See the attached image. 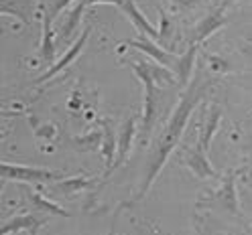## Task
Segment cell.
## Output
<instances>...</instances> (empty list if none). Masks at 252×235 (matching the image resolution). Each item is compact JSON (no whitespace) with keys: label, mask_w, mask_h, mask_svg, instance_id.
<instances>
[{"label":"cell","mask_w":252,"mask_h":235,"mask_svg":"<svg viewBox=\"0 0 252 235\" xmlns=\"http://www.w3.org/2000/svg\"><path fill=\"white\" fill-rule=\"evenodd\" d=\"M206 83H201L199 79H195L191 85H187L185 93L181 96L177 107H175V112H173V116L169 118L167 122V126L163 130V134L159 136V142H157V150L153 152L151 156V162H149V168H147V175H145V181L143 184H140V191L136 193V197L132 201H140L147 191L153 186L155 179L159 177V172L161 168L165 166L167 158H169V154L175 150V146L179 144V140L185 132V126H187V122L189 118H191V112L197 107V104L201 102L203 98V91H206Z\"/></svg>","instance_id":"6da1fadb"},{"label":"cell","mask_w":252,"mask_h":235,"mask_svg":"<svg viewBox=\"0 0 252 235\" xmlns=\"http://www.w3.org/2000/svg\"><path fill=\"white\" fill-rule=\"evenodd\" d=\"M132 71L140 79L145 87V114H143V144L149 142V136L155 128V122L161 112V98L163 91L161 85L175 83V73L169 67H163L159 63H149V61H138V63H130Z\"/></svg>","instance_id":"7a4b0ae2"},{"label":"cell","mask_w":252,"mask_h":235,"mask_svg":"<svg viewBox=\"0 0 252 235\" xmlns=\"http://www.w3.org/2000/svg\"><path fill=\"white\" fill-rule=\"evenodd\" d=\"M0 177L2 181H19V183H53L61 181V175L49 168L25 166V164H8L0 162Z\"/></svg>","instance_id":"3957f363"},{"label":"cell","mask_w":252,"mask_h":235,"mask_svg":"<svg viewBox=\"0 0 252 235\" xmlns=\"http://www.w3.org/2000/svg\"><path fill=\"white\" fill-rule=\"evenodd\" d=\"M226 4L218 6L214 10H210L206 17H203L191 30V45H199L201 41H206L208 37H212L216 30H220L226 25Z\"/></svg>","instance_id":"277c9868"},{"label":"cell","mask_w":252,"mask_h":235,"mask_svg":"<svg viewBox=\"0 0 252 235\" xmlns=\"http://www.w3.org/2000/svg\"><path fill=\"white\" fill-rule=\"evenodd\" d=\"M124 45L132 47V49H136V51H140V53H147V55H149L151 59H155L159 65L169 67L171 71H173V67H175L177 57L171 55L167 49H163V47H159V45H157V43H155L151 37H147V35H140V39H128V41H124Z\"/></svg>","instance_id":"5b68a950"},{"label":"cell","mask_w":252,"mask_h":235,"mask_svg":"<svg viewBox=\"0 0 252 235\" xmlns=\"http://www.w3.org/2000/svg\"><path fill=\"white\" fill-rule=\"evenodd\" d=\"M208 150L203 148L199 144V140H197V144H193V148L189 146L187 148V154H185V164L187 168L193 172L195 177L199 179H218V172L214 170L210 158H208Z\"/></svg>","instance_id":"8992f818"},{"label":"cell","mask_w":252,"mask_h":235,"mask_svg":"<svg viewBox=\"0 0 252 235\" xmlns=\"http://www.w3.org/2000/svg\"><path fill=\"white\" fill-rule=\"evenodd\" d=\"M134 126H136V118H134V116H128V120L122 124V130H120V134H118V142H116V160H114L112 166H110V170H106V177L112 175V172H114L126 158H128L132 140H134Z\"/></svg>","instance_id":"52a82bcc"},{"label":"cell","mask_w":252,"mask_h":235,"mask_svg":"<svg viewBox=\"0 0 252 235\" xmlns=\"http://www.w3.org/2000/svg\"><path fill=\"white\" fill-rule=\"evenodd\" d=\"M88 37H90V28H86V30H84V33L80 35V39H77V41H75V43L69 47V49H67L65 53H63V57H61V59H57V61H55V63L51 65V69H49V71H47V73H43V75L39 77V79H37V83L49 81L51 77H55L57 73H61L63 69H65V67L71 63L73 59H77V57H80V53L84 51V47H86V43H88Z\"/></svg>","instance_id":"ba28073f"},{"label":"cell","mask_w":252,"mask_h":235,"mask_svg":"<svg viewBox=\"0 0 252 235\" xmlns=\"http://www.w3.org/2000/svg\"><path fill=\"white\" fill-rule=\"evenodd\" d=\"M110 4H114V6H118L126 17H128L130 21H132V25L136 26V30L140 35H147V37H157L159 39V30H157L155 26H151L149 25V21H147V17L143 12H140L138 8H136V4H134V0H112Z\"/></svg>","instance_id":"9c48e42d"},{"label":"cell","mask_w":252,"mask_h":235,"mask_svg":"<svg viewBox=\"0 0 252 235\" xmlns=\"http://www.w3.org/2000/svg\"><path fill=\"white\" fill-rule=\"evenodd\" d=\"M234 179L236 175L230 172V175L224 179V184L220 186L216 193L210 195L212 203H218L224 211L232 213V215H238V197H236V186H234Z\"/></svg>","instance_id":"30bf717a"},{"label":"cell","mask_w":252,"mask_h":235,"mask_svg":"<svg viewBox=\"0 0 252 235\" xmlns=\"http://www.w3.org/2000/svg\"><path fill=\"white\" fill-rule=\"evenodd\" d=\"M37 0H0V12L19 19L23 25H31L35 19Z\"/></svg>","instance_id":"8fae6325"},{"label":"cell","mask_w":252,"mask_h":235,"mask_svg":"<svg viewBox=\"0 0 252 235\" xmlns=\"http://www.w3.org/2000/svg\"><path fill=\"white\" fill-rule=\"evenodd\" d=\"M45 223V219L37 217V215H14L12 219H6L0 227V233L2 235H10V233H17V231H31V233H37V229Z\"/></svg>","instance_id":"7c38bea8"},{"label":"cell","mask_w":252,"mask_h":235,"mask_svg":"<svg viewBox=\"0 0 252 235\" xmlns=\"http://www.w3.org/2000/svg\"><path fill=\"white\" fill-rule=\"evenodd\" d=\"M197 49H199V45H189L187 53H183L175 61L173 73H175V77H177V81H179L181 87H187L189 79H191V71H193V63H195V57H197Z\"/></svg>","instance_id":"4fadbf2b"},{"label":"cell","mask_w":252,"mask_h":235,"mask_svg":"<svg viewBox=\"0 0 252 235\" xmlns=\"http://www.w3.org/2000/svg\"><path fill=\"white\" fill-rule=\"evenodd\" d=\"M27 201L33 211L45 213V215H61V217H71L67 209H63L57 203H51L49 199H45L41 193H35L33 189H27Z\"/></svg>","instance_id":"5bb4252c"},{"label":"cell","mask_w":252,"mask_h":235,"mask_svg":"<svg viewBox=\"0 0 252 235\" xmlns=\"http://www.w3.org/2000/svg\"><path fill=\"white\" fill-rule=\"evenodd\" d=\"M51 17L49 12L43 10V41H41V59L47 61V63H53L55 59V43H53V33H51Z\"/></svg>","instance_id":"9a60e30c"},{"label":"cell","mask_w":252,"mask_h":235,"mask_svg":"<svg viewBox=\"0 0 252 235\" xmlns=\"http://www.w3.org/2000/svg\"><path fill=\"white\" fill-rule=\"evenodd\" d=\"M90 2L88 0H77V4L71 8V12L65 17V23H63V26H61V30H59V35H61V39H69L73 33H75V28H77V25L82 23V17H84V12H86V6H88Z\"/></svg>","instance_id":"2e32d148"},{"label":"cell","mask_w":252,"mask_h":235,"mask_svg":"<svg viewBox=\"0 0 252 235\" xmlns=\"http://www.w3.org/2000/svg\"><path fill=\"white\" fill-rule=\"evenodd\" d=\"M220 118H222V109H220V105H212L210 114L206 118V126H203V132L199 134V144L210 150V144H212V138L220 126Z\"/></svg>","instance_id":"e0dca14e"},{"label":"cell","mask_w":252,"mask_h":235,"mask_svg":"<svg viewBox=\"0 0 252 235\" xmlns=\"http://www.w3.org/2000/svg\"><path fill=\"white\" fill-rule=\"evenodd\" d=\"M92 179H67V181H59V184H53V191H61L65 195H71L75 191H82V189H88L92 186Z\"/></svg>","instance_id":"ac0fdd59"},{"label":"cell","mask_w":252,"mask_h":235,"mask_svg":"<svg viewBox=\"0 0 252 235\" xmlns=\"http://www.w3.org/2000/svg\"><path fill=\"white\" fill-rule=\"evenodd\" d=\"M159 14H161V28H159V39H157V41H159L161 45H165L167 51H169V49H171L169 41H171L173 35H175V28H173V23H171V19L167 17L165 10H161Z\"/></svg>","instance_id":"d6986e66"},{"label":"cell","mask_w":252,"mask_h":235,"mask_svg":"<svg viewBox=\"0 0 252 235\" xmlns=\"http://www.w3.org/2000/svg\"><path fill=\"white\" fill-rule=\"evenodd\" d=\"M69 2H73V0H49V8H45V10L49 12L51 19H55L57 14H59L63 8H65Z\"/></svg>","instance_id":"ffe728a7"},{"label":"cell","mask_w":252,"mask_h":235,"mask_svg":"<svg viewBox=\"0 0 252 235\" xmlns=\"http://www.w3.org/2000/svg\"><path fill=\"white\" fill-rule=\"evenodd\" d=\"M112 235H114V233H112Z\"/></svg>","instance_id":"44dd1931"}]
</instances>
